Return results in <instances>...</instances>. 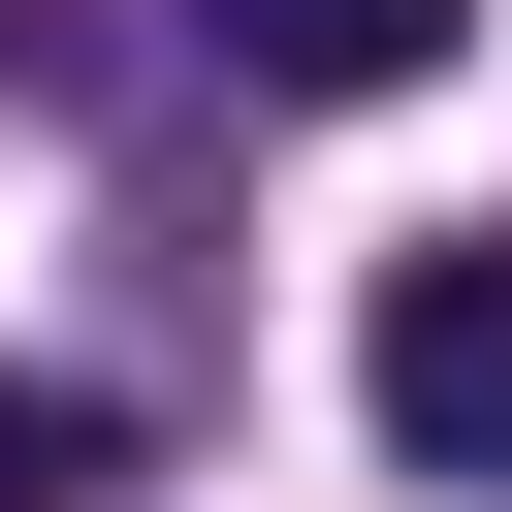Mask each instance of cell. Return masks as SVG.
I'll use <instances>...</instances> for the list:
<instances>
[{
    "instance_id": "6da1fadb",
    "label": "cell",
    "mask_w": 512,
    "mask_h": 512,
    "mask_svg": "<svg viewBox=\"0 0 512 512\" xmlns=\"http://www.w3.org/2000/svg\"><path fill=\"white\" fill-rule=\"evenodd\" d=\"M352 416H384L416 480H512V224H416V256H384V320H352Z\"/></svg>"
},
{
    "instance_id": "7a4b0ae2",
    "label": "cell",
    "mask_w": 512,
    "mask_h": 512,
    "mask_svg": "<svg viewBox=\"0 0 512 512\" xmlns=\"http://www.w3.org/2000/svg\"><path fill=\"white\" fill-rule=\"evenodd\" d=\"M192 32H224L256 96H416V64H448V0H192Z\"/></svg>"
},
{
    "instance_id": "3957f363",
    "label": "cell",
    "mask_w": 512,
    "mask_h": 512,
    "mask_svg": "<svg viewBox=\"0 0 512 512\" xmlns=\"http://www.w3.org/2000/svg\"><path fill=\"white\" fill-rule=\"evenodd\" d=\"M96 480H128V416L96 384H0V512H96Z\"/></svg>"
}]
</instances>
